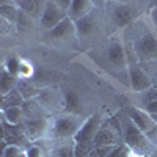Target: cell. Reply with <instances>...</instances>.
Returning a JSON list of instances; mask_svg holds the SVG:
<instances>
[{
  "label": "cell",
  "instance_id": "13",
  "mask_svg": "<svg viewBox=\"0 0 157 157\" xmlns=\"http://www.w3.org/2000/svg\"><path fill=\"white\" fill-rule=\"evenodd\" d=\"M38 99L41 101V104L47 109L49 113L63 109L64 107V102H66V101H64L63 93H60L58 90H50V88L41 90V93H39Z\"/></svg>",
  "mask_w": 157,
  "mask_h": 157
},
{
  "label": "cell",
  "instance_id": "1",
  "mask_svg": "<svg viewBox=\"0 0 157 157\" xmlns=\"http://www.w3.org/2000/svg\"><path fill=\"white\" fill-rule=\"evenodd\" d=\"M120 120L123 126V143H126L135 155H151L155 151V145L148 135L130 120L127 113H120Z\"/></svg>",
  "mask_w": 157,
  "mask_h": 157
},
{
  "label": "cell",
  "instance_id": "15",
  "mask_svg": "<svg viewBox=\"0 0 157 157\" xmlns=\"http://www.w3.org/2000/svg\"><path fill=\"white\" fill-rule=\"evenodd\" d=\"M24 112H25V116L27 118H43V116H50V113L47 112V109L41 104L38 98H33V99H27L22 105Z\"/></svg>",
  "mask_w": 157,
  "mask_h": 157
},
{
  "label": "cell",
  "instance_id": "38",
  "mask_svg": "<svg viewBox=\"0 0 157 157\" xmlns=\"http://www.w3.org/2000/svg\"><path fill=\"white\" fill-rule=\"evenodd\" d=\"M132 157H151V155H135V154H134Z\"/></svg>",
  "mask_w": 157,
  "mask_h": 157
},
{
  "label": "cell",
  "instance_id": "29",
  "mask_svg": "<svg viewBox=\"0 0 157 157\" xmlns=\"http://www.w3.org/2000/svg\"><path fill=\"white\" fill-rule=\"evenodd\" d=\"M113 148H115V146H98V148H94V152H96L99 157H107V155L112 152Z\"/></svg>",
  "mask_w": 157,
  "mask_h": 157
},
{
  "label": "cell",
  "instance_id": "31",
  "mask_svg": "<svg viewBox=\"0 0 157 157\" xmlns=\"http://www.w3.org/2000/svg\"><path fill=\"white\" fill-rule=\"evenodd\" d=\"M149 16H151V21H152V24H154V27L157 29V5H155V6L151 10Z\"/></svg>",
  "mask_w": 157,
  "mask_h": 157
},
{
  "label": "cell",
  "instance_id": "33",
  "mask_svg": "<svg viewBox=\"0 0 157 157\" xmlns=\"http://www.w3.org/2000/svg\"><path fill=\"white\" fill-rule=\"evenodd\" d=\"M16 0H0V5H14Z\"/></svg>",
  "mask_w": 157,
  "mask_h": 157
},
{
  "label": "cell",
  "instance_id": "12",
  "mask_svg": "<svg viewBox=\"0 0 157 157\" xmlns=\"http://www.w3.org/2000/svg\"><path fill=\"white\" fill-rule=\"evenodd\" d=\"M107 60L110 63V66L115 69H124L126 68V54H124V47L121 41L116 36H113L109 46H107Z\"/></svg>",
  "mask_w": 157,
  "mask_h": 157
},
{
  "label": "cell",
  "instance_id": "35",
  "mask_svg": "<svg viewBox=\"0 0 157 157\" xmlns=\"http://www.w3.org/2000/svg\"><path fill=\"white\" fill-rule=\"evenodd\" d=\"M107 2H113V3H126V0H107Z\"/></svg>",
  "mask_w": 157,
  "mask_h": 157
},
{
  "label": "cell",
  "instance_id": "16",
  "mask_svg": "<svg viewBox=\"0 0 157 157\" xmlns=\"http://www.w3.org/2000/svg\"><path fill=\"white\" fill-rule=\"evenodd\" d=\"M46 2L47 0H16L17 6L22 11H25L32 17H38V19H39V16H41V13L44 10Z\"/></svg>",
  "mask_w": 157,
  "mask_h": 157
},
{
  "label": "cell",
  "instance_id": "19",
  "mask_svg": "<svg viewBox=\"0 0 157 157\" xmlns=\"http://www.w3.org/2000/svg\"><path fill=\"white\" fill-rule=\"evenodd\" d=\"M17 82H19V77L17 75H13L11 72H8L5 68L2 71V78H0V93L6 94L10 93L11 90H14L17 86Z\"/></svg>",
  "mask_w": 157,
  "mask_h": 157
},
{
  "label": "cell",
  "instance_id": "21",
  "mask_svg": "<svg viewBox=\"0 0 157 157\" xmlns=\"http://www.w3.org/2000/svg\"><path fill=\"white\" fill-rule=\"evenodd\" d=\"M19 13H21V8L17 6V3L14 5H0V17L11 22V24H14L17 22L19 19Z\"/></svg>",
  "mask_w": 157,
  "mask_h": 157
},
{
  "label": "cell",
  "instance_id": "17",
  "mask_svg": "<svg viewBox=\"0 0 157 157\" xmlns=\"http://www.w3.org/2000/svg\"><path fill=\"white\" fill-rule=\"evenodd\" d=\"M24 102H25V99L21 94V91L17 88H14V90H11L10 93L2 96V105H0V109L5 110V109H10V107H21V105H24Z\"/></svg>",
  "mask_w": 157,
  "mask_h": 157
},
{
  "label": "cell",
  "instance_id": "37",
  "mask_svg": "<svg viewBox=\"0 0 157 157\" xmlns=\"http://www.w3.org/2000/svg\"><path fill=\"white\" fill-rule=\"evenodd\" d=\"M151 157H157V148H155V151H154V152L151 154Z\"/></svg>",
  "mask_w": 157,
  "mask_h": 157
},
{
  "label": "cell",
  "instance_id": "8",
  "mask_svg": "<svg viewBox=\"0 0 157 157\" xmlns=\"http://www.w3.org/2000/svg\"><path fill=\"white\" fill-rule=\"evenodd\" d=\"M137 16V10L129 3H115L110 11L112 24L116 29H124L132 22Z\"/></svg>",
  "mask_w": 157,
  "mask_h": 157
},
{
  "label": "cell",
  "instance_id": "3",
  "mask_svg": "<svg viewBox=\"0 0 157 157\" xmlns=\"http://www.w3.org/2000/svg\"><path fill=\"white\" fill-rule=\"evenodd\" d=\"M85 123L83 118L72 113H61L55 118H52L50 123V132L49 138L50 140H68L74 138L75 134L80 130L82 124Z\"/></svg>",
  "mask_w": 157,
  "mask_h": 157
},
{
  "label": "cell",
  "instance_id": "4",
  "mask_svg": "<svg viewBox=\"0 0 157 157\" xmlns=\"http://www.w3.org/2000/svg\"><path fill=\"white\" fill-rule=\"evenodd\" d=\"M44 39L47 43L54 44V46H69L74 44L78 36H77V29H75V22L69 17L63 19L57 27L52 30L44 32Z\"/></svg>",
  "mask_w": 157,
  "mask_h": 157
},
{
  "label": "cell",
  "instance_id": "9",
  "mask_svg": "<svg viewBox=\"0 0 157 157\" xmlns=\"http://www.w3.org/2000/svg\"><path fill=\"white\" fill-rule=\"evenodd\" d=\"M120 143H123V134L118 132L110 123L104 121L96 138H94V148H98V146H116Z\"/></svg>",
  "mask_w": 157,
  "mask_h": 157
},
{
  "label": "cell",
  "instance_id": "22",
  "mask_svg": "<svg viewBox=\"0 0 157 157\" xmlns=\"http://www.w3.org/2000/svg\"><path fill=\"white\" fill-rule=\"evenodd\" d=\"M2 155H5V157H27V152L17 145H6L5 141H2Z\"/></svg>",
  "mask_w": 157,
  "mask_h": 157
},
{
  "label": "cell",
  "instance_id": "26",
  "mask_svg": "<svg viewBox=\"0 0 157 157\" xmlns=\"http://www.w3.org/2000/svg\"><path fill=\"white\" fill-rule=\"evenodd\" d=\"M32 16L30 14H27L25 11H22L21 10V13H19V19H17V22H16V27H17V30L19 32H24V30H29L32 25H33V22H32Z\"/></svg>",
  "mask_w": 157,
  "mask_h": 157
},
{
  "label": "cell",
  "instance_id": "2",
  "mask_svg": "<svg viewBox=\"0 0 157 157\" xmlns=\"http://www.w3.org/2000/svg\"><path fill=\"white\" fill-rule=\"evenodd\" d=\"M104 120L99 112L93 113L88 116L85 123L82 124L80 130L75 134L74 141H75V157H83L88 155L91 151L94 149V138L99 132Z\"/></svg>",
  "mask_w": 157,
  "mask_h": 157
},
{
  "label": "cell",
  "instance_id": "20",
  "mask_svg": "<svg viewBox=\"0 0 157 157\" xmlns=\"http://www.w3.org/2000/svg\"><path fill=\"white\" fill-rule=\"evenodd\" d=\"M19 91H21V94L24 96V99L27 101V99H33V98H38L39 93H41V90L36 88L32 82H29L27 78H19V82H17V86H16Z\"/></svg>",
  "mask_w": 157,
  "mask_h": 157
},
{
  "label": "cell",
  "instance_id": "6",
  "mask_svg": "<svg viewBox=\"0 0 157 157\" xmlns=\"http://www.w3.org/2000/svg\"><path fill=\"white\" fill-rule=\"evenodd\" d=\"M66 17H68L66 10L61 8L60 5H57L55 2H52V0H47L38 22H39V27L44 32H47V30H52L54 27H57V25Z\"/></svg>",
  "mask_w": 157,
  "mask_h": 157
},
{
  "label": "cell",
  "instance_id": "24",
  "mask_svg": "<svg viewBox=\"0 0 157 157\" xmlns=\"http://www.w3.org/2000/svg\"><path fill=\"white\" fill-rule=\"evenodd\" d=\"M25 152H27V157H47V149L39 141H35L32 145H29Z\"/></svg>",
  "mask_w": 157,
  "mask_h": 157
},
{
  "label": "cell",
  "instance_id": "36",
  "mask_svg": "<svg viewBox=\"0 0 157 157\" xmlns=\"http://www.w3.org/2000/svg\"><path fill=\"white\" fill-rule=\"evenodd\" d=\"M151 118H152V120L157 123V113H154V115H151Z\"/></svg>",
  "mask_w": 157,
  "mask_h": 157
},
{
  "label": "cell",
  "instance_id": "11",
  "mask_svg": "<svg viewBox=\"0 0 157 157\" xmlns=\"http://www.w3.org/2000/svg\"><path fill=\"white\" fill-rule=\"evenodd\" d=\"M75 29H77V36L80 41H86V39L93 38L99 30V17L96 14V10L86 17L75 22Z\"/></svg>",
  "mask_w": 157,
  "mask_h": 157
},
{
  "label": "cell",
  "instance_id": "39",
  "mask_svg": "<svg viewBox=\"0 0 157 157\" xmlns=\"http://www.w3.org/2000/svg\"><path fill=\"white\" fill-rule=\"evenodd\" d=\"M0 157H5V155H0Z\"/></svg>",
  "mask_w": 157,
  "mask_h": 157
},
{
  "label": "cell",
  "instance_id": "32",
  "mask_svg": "<svg viewBox=\"0 0 157 157\" xmlns=\"http://www.w3.org/2000/svg\"><path fill=\"white\" fill-rule=\"evenodd\" d=\"M90 2L93 3L96 8H102L104 5H105V2H107V0H90Z\"/></svg>",
  "mask_w": 157,
  "mask_h": 157
},
{
  "label": "cell",
  "instance_id": "18",
  "mask_svg": "<svg viewBox=\"0 0 157 157\" xmlns=\"http://www.w3.org/2000/svg\"><path fill=\"white\" fill-rule=\"evenodd\" d=\"M2 116H3L2 120H5L10 124H22L25 121V118H27L22 105L21 107H10V109L2 110Z\"/></svg>",
  "mask_w": 157,
  "mask_h": 157
},
{
  "label": "cell",
  "instance_id": "10",
  "mask_svg": "<svg viewBox=\"0 0 157 157\" xmlns=\"http://www.w3.org/2000/svg\"><path fill=\"white\" fill-rule=\"evenodd\" d=\"M127 77H129L130 88H132L135 93H141V91H145V90L152 86V82H151L149 75L135 63L127 66Z\"/></svg>",
  "mask_w": 157,
  "mask_h": 157
},
{
  "label": "cell",
  "instance_id": "30",
  "mask_svg": "<svg viewBox=\"0 0 157 157\" xmlns=\"http://www.w3.org/2000/svg\"><path fill=\"white\" fill-rule=\"evenodd\" d=\"M52 2H55L57 5H60L61 8H64V10L68 11V8H69V5H71L72 0H52Z\"/></svg>",
  "mask_w": 157,
  "mask_h": 157
},
{
  "label": "cell",
  "instance_id": "27",
  "mask_svg": "<svg viewBox=\"0 0 157 157\" xmlns=\"http://www.w3.org/2000/svg\"><path fill=\"white\" fill-rule=\"evenodd\" d=\"M21 63H22V60H19L17 57H8V60H6V63H5V69H6L8 72H11L13 75H17V77H19Z\"/></svg>",
  "mask_w": 157,
  "mask_h": 157
},
{
  "label": "cell",
  "instance_id": "23",
  "mask_svg": "<svg viewBox=\"0 0 157 157\" xmlns=\"http://www.w3.org/2000/svg\"><path fill=\"white\" fill-rule=\"evenodd\" d=\"M138 94V101L141 102V107L148 105V104H152V102H157V88L151 86L141 93H137Z\"/></svg>",
  "mask_w": 157,
  "mask_h": 157
},
{
  "label": "cell",
  "instance_id": "28",
  "mask_svg": "<svg viewBox=\"0 0 157 157\" xmlns=\"http://www.w3.org/2000/svg\"><path fill=\"white\" fill-rule=\"evenodd\" d=\"M33 74V68L30 66V63L22 61L21 63V69H19V78H30Z\"/></svg>",
  "mask_w": 157,
  "mask_h": 157
},
{
  "label": "cell",
  "instance_id": "34",
  "mask_svg": "<svg viewBox=\"0 0 157 157\" xmlns=\"http://www.w3.org/2000/svg\"><path fill=\"white\" fill-rule=\"evenodd\" d=\"M83 157H99V155H98V154L94 152V149H93V151H91V152H90L88 155H83Z\"/></svg>",
  "mask_w": 157,
  "mask_h": 157
},
{
  "label": "cell",
  "instance_id": "14",
  "mask_svg": "<svg viewBox=\"0 0 157 157\" xmlns=\"http://www.w3.org/2000/svg\"><path fill=\"white\" fill-rule=\"evenodd\" d=\"M96 10V6L90 2V0H72L69 8H68V17L74 22H78L80 19L86 17Z\"/></svg>",
  "mask_w": 157,
  "mask_h": 157
},
{
  "label": "cell",
  "instance_id": "25",
  "mask_svg": "<svg viewBox=\"0 0 157 157\" xmlns=\"http://www.w3.org/2000/svg\"><path fill=\"white\" fill-rule=\"evenodd\" d=\"M132 155H134L132 149H130L126 143H120V145H116L112 149V152L107 157H132Z\"/></svg>",
  "mask_w": 157,
  "mask_h": 157
},
{
  "label": "cell",
  "instance_id": "5",
  "mask_svg": "<svg viewBox=\"0 0 157 157\" xmlns=\"http://www.w3.org/2000/svg\"><path fill=\"white\" fill-rule=\"evenodd\" d=\"M50 123H52L50 116L25 118V121L22 123V126H24V132H25V135H27V138L30 140V143L49 138Z\"/></svg>",
  "mask_w": 157,
  "mask_h": 157
},
{
  "label": "cell",
  "instance_id": "7",
  "mask_svg": "<svg viewBox=\"0 0 157 157\" xmlns=\"http://www.w3.org/2000/svg\"><path fill=\"white\" fill-rule=\"evenodd\" d=\"M134 54L140 61L157 60V38L154 33H145L134 44Z\"/></svg>",
  "mask_w": 157,
  "mask_h": 157
}]
</instances>
